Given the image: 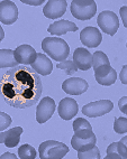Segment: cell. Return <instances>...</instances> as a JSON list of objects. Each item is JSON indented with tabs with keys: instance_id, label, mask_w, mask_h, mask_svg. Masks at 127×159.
Instances as JSON below:
<instances>
[{
	"instance_id": "obj_1",
	"label": "cell",
	"mask_w": 127,
	"mask_h": 159,
	"mask_svg": "<svg viewBox=\"0 0 127 159\" xmlns=\"http://www.w3.org/2000/svg\"><path fill=\"white\" fill-rule=\"evenodd\" d=\"M41 94V77L26 66L8 70L1 76V95L3 101L12 108H29L36 104Z\"/></svg>"
},
{
	"instance_id": "obj_2",
	"label": "cell",
	"mask_w": 127,
	"mask_h": 159,
	"mask_svg": "<svg viewBox=\"0 0 127 159\" xmlns=\"http://www.w3.org/2000/svg\"><path fill=\"white\" fill-rule=\"evenodd\" d=\"M42 49L48 56L57 62L66 61L70 54L68 43L59 37H46L42 42Z\"/></svg>"
},
{
	"instance_id": "obj_3",
	"label": "cell",
	"mask_w": 127,
	"mask_h": 159,
	"mask_svg": "<svg viewBox=\"0 0 127 159\" xmlns=\"http://www.w3.org/2000/svg\"><path fill=\"white\" fill-rule=\"evenodd\" d=\"M41 159H62L69 152L68 146L61 141L46 140L38 147Z\"/></svg>"
},
{
	"instance_id": "obj_4",
	"label": "cell",
	"mask_w": 127,
	"mask_h": 159,
	"mask_svg": "<svg viewBox=\"0 0 127 159\" xmlns=\"http://www.w3.org/2000/svg\"><path fill=\"white\" fill-rule=\"evenodd\" d=\"M70 8L72 16L79 20L91 19L97 12V5L93 0H73Z\"/></svg>"
},
{
	"instance_id": "obj_5",
	"label": "cell",
	"mask_w": 127,
	"mask_h": 159,
	"mask_svg": "<svg viewBox=\"0 0 127 159\" xmlns=\"http://www.w3.org/2000/svg\"><path fill=\"white\" fill-rule=\"evenodd\" d=\"M97 24L105 34L114 36L117 33L119 27L118 16L113 11L105 10L99 14L98 18H97Z\"/></svg>"
},
{
	"instance_id": "obj_6",
	"label": "cell",
	"mask_w": 127,
	"mask_h": 159,
	"mask_svg": "<svg viewBox=\"0 0 127 159\" xmlns=\"http://www.w3.org/2000/svg\"><path fill=\"white\" fill-rule=\"evenodd\" d=\"M114 103L109 100H100V101H95V102L88 103L82 108V113L85 114L90 118H97L105 114L109 113L113 110Z\"/></svg>"
},
{
	"instance_id": "obj_7",
	"label": "cell",
	"mask_w": 127,
	"mask_h": 159,
	"mask_svg": "<svg viewBox=\"0 0 127 159\" xmlns=\"http://www.w3.org/2000/svg\"><path fill=\"white\" fill-rule=\"evenodd\" d=\"M54 112H55V101L50 97L43 98L36 108L37 123L40 125L45 123L47 120L51 119Z\"/></svg>"
},
{
	"instance_id": "obj_8",
	"label": "cell",
	"mask_w": 127,
	"mask_h": 159,
	"mask_svg": "<svg viewBox=\"0 0 127 159\" xmlns=\"http://www.w3.org/2000/svg\"><path fill=\"white\" fill-rule=\"evenodd\" d=\"M89 84L81 77H70L62 83V90L70 95H80L87 92Z\"/></svg>"
},
{
	"instance_id": "obj_9",
	"label": "cell",
	"mask_w": 127,
	"mask_h": 159,
	"mask_svg": "<svg viewBox=\"0 0 127 159\" xmlns=\"http://www.w3.org/2000/svg\"><path fill=\"white\" fill-rule=\"evenodd\" d=\"M18 19V8L12 1L3 0L0 2V21L3 25H12Z\"/></svg>"
},
{
	"instance_id": "obj_10",
	"label": "cell",
	"mask_w": 127,
	"mask_h": 159,
	"mask_svg": "<svg viewBox=\"0 0 127 159\" xmlns=\"http://www.w3.org/2000/svg\"><path fill=\"white\" fill-rule=\"evenodd\" d=\"M80 40L87 47H97L102 42V35L96 27H85L80 33Z\"/></svg>"
},
{
	"instance_id": "obj_11",
	"label": "cell",
	"mask_w": 127,
	"mask_h": 159,
	"mask_svg": "<svg viewBox=\"0 0 127 159\" xmlns=\"http://www.w3.org/2000/svg\"><path fill=\"white\" fill-rule=\"evenodd\" d=\"M66 11V1L65 0H50L43 8V14L46 18L55 19L62 17Z\"/></svg>"
},
{
	"instance_id": "obj_12",
	"label": "cell",
	"mask_w": 127,
	"mask_h": 159,
	"mask_svg": "<svg viewBox=\"0 0 127 159\" xmlns=\"http://www.w3.org/2000/svg\"><path fill=\"white\" fill-rule=\"evenodd\" d=\"M95 77L100 85L109 86L116 82L117 73L110 65H102L95 70Z\"/></svg>"
},
{
	"instance_id": "obj_13",
	"label": "cell",
	"mask_w": 127,
	"mask_h": 159,
	"mask_svg": "<svg viewBox=\"0 0 127 159\" xmlns=\"http://www.w3.org/2000/svg\"><path fill=\"white\" fill-rule=\"evenodd\" d=\"M78 111H79L78 103L72 98H64L63 100L60 101L59 107H57L59 116L63 120H66V121L71 120L74 116H76Z\"/></svg>"
},
{
	"instance_id": "obj_14",
	"label": "cell",
	"mask_w": 127,
	"mask_h": 159,
	"mask_svg": "<svg viewBox=\"0 0 127 159\" xmlns=\"http://www.w3.org/2000/svg\"><path fill=\"white\" fill-rule=\"evenodd\" d=\"M37 53L31 45H20L15 49V58L18 64L32 65L36 61Z\"/></svg>"
},
{
	"instance_id": "obj_15",
	"label": "cell",
	"mask_w": 127,
	"mask_h": 159,
	"mask_svg": "<svg viewBox=\"0 0 127 159\" xmlns=\"http://www.w3.org/2000/svg\"><path fill=\"white\" fill-rule=\"evenodd\" d=\"M73 62L79 70L87 71L92 66V55L88 49L79 47L73 53Z\"/></svg>"
},
{
	"instance_id": "obj_16",
	"label": "cell",
	"mask_w": 127,
	"mask_h": 159,
	"mask_svg": "<svg viewBox=\"0 0 127 159\" xmlns=\"http://www.w3.org/2000/svg\"><path fill=\"white\" fill-rule=\"evenodd\" d=\"M32 70L35 72V73H38L41 75H50L53 71V64H52V61L46 56L45 54H42V53H38L36 57V61H35L33 64H32Z\"/></svg>"
},
{
	"instance_id": "obj_17",
	"label": "cell",
	"mask_w": 127,
	"mask_h": 159,
	"mask_svg": "<svg viewBox=\"0 0 127 159\" xmlns=\"http://www.w3.org/2000/svg\"><path fill=\"white\" fill-rule=\"evenodd\" d=\"M22 134H23V128L22 127H16V128H12L10 130L2 131L1 134H0V141L6 147L14 148L19 143Z\"/></svg>"
},
{
	"instance_id": "obj_18",
	"label": "cell",
	"mask_w": 127,
	"mask_h": 159,
	"mask_svg": "<svg viewBox=\"0 0 127 159\" xmlns=\"http://www.w3.org/2000/svg\"><path fill=\"white\" fill-rule=\"evenodd\" d=\"M48 33L52 35H64L69 31H76L78 30V26L72 21L69 20H59L55 21L54 24H51L47 28Z\"/></svg>"
},
{
	"instance_id": "obj_19",
	"label": "cell",
	"mask_w": 127,
	"mask_h": 159,
	"mask_svg": "<svg viewBox=\"0 0 127 159\" xmlns=\"http://www.w3.org/2000/svg\"><path fill=\"white\" fill-rule=\"evenodd\" d=\"M73 130L74 134L79 138H90V137L95 136V134L92 132V127L85 119L82 118H78L73 121Z\"/></svg>"
},
{
	"instance_id": "obj_20",
	"label": "cell",
	"mask_w": 127,
	"mask_h": 159,
	"mask_svg": "<svg viewBox=\"0 0 127 159\" xmlns=\"http://www.w3.org/2000/svg\"><path fill=\"white\" fill-rule=\"evenodd\" d=\"M96 136H92L90 138L83 139V138H79L74 134L71 139V145L73 147L74 150H76L78 152H85V151L91 150L92 148L96 147Z\"/></svg>"
},
{
	"instance_id": "obj_21",
	"label": "cell",
	"mask_w": 127,
	"mask_h": 159,
	"mask_svg": "<svg viewBox=\"0 0 127 159\" xmlns=\"http://www.w3.org/2000/svg\"><path fill=\"white\" fill-rule=\"evenodd\" d=\"M107 156L110 159H127V147L123 142H113L107 148Z\"/></svg>"
},
{
	"instance_id": "obj_22",
	"label": "cell",
	"mask_w": 127,
	"mask_h": 159,
	"mask_svg": "<svg viewBox=\"0 0 127 159\" xmlns=\"http://www.w3.org/2000/svg\"><path fill=\"white\" fill-rule=\"evenodd\" d=\"M18 62L15 58V51L12 49H1L0 51V66L1 68L17 67Z\"/></svg>"
},
{
	"instance_id": "obj_23",
	"label": "cell",
	"mask_w": 127,
	"mask_h": 159,
	"mask_svg": "<svg viewBox=\"0 0 127 159\" xmlns=\"http://www.w3.org/2000/svg\"><path fill=\"white\" fill-rule=\"evenodd\" d=\"M102 65H110L109 60H108L107 55L105 54L104 52H96L92 54V67L96 68L100 67Z\"/></svg>"
},
{
	"instance_id": "obj_24",
	"label": "cell",
	"mask_w": 127,
	"mask_h": 159,
	"mask_svg": "<svg viewBox=\"0 0 127 159\" xmlns=\"http://www.w3.org/2000/svg\"><path fill=\"white\" fill-rule=\"evenodd\" d=\"M18 156H19V159H35L36 158V150L31 145L25 143V145L20 146L18 149Z\"/></svg>"
},
{
	"instance_id": "obj_25",
	"label": "cell",
	"mask_w": 127,
	"mask_h": 159,
	"mask_svg": "<svg viewBox=\"0 0 127 159\" xmlns=\"http://www.w3.org/2000/svg\"><path fill=\"white\" fill-rule=\"evenodd\" d=\"M56 67L60 68V70H62V71H64L65 73L69 74V75H72V74L78 71V67H76V65L74 64L73 60H66V61H63V62H60L56 65Z\"/></svg>"
},
{
	"instance_id": "obj_26",
	"label": "cell",
	"mask_w": 127,
	"mask_h": 159,
	"mask_svg": "<svg viewBox=\"0 0 127 159\" xmlns=\"http://www.w3.org/2000/svg\"><path fill=\"white\" fill-rule=\"evenodd\" d=\"M114 130H115L116 134H126L127 132V118H124V116L115 118Z\"/></svg>"
},
{
	"instance_id": "obj_27",
	"label": "cell",
	"mask_w": 127,
	"mask_h": 159,
	"mask_svg": "<svg viewBox=\"0 0 127 159\" xmlns=\"http://www.w3.org/2000/svg\"><path fill=\"white\" fill-rule=\"evenodd\" d=\"M79 159H100V150L95 147L91 150L85 151V152H78Z\"/></svg>"
},
{
	"instance_id": "obj_28",
	"label": "cell",
	"mask_w": 127,
	"mask_h": 159,
	"mask_svg": "<svg viewBox=\"0 0 127 159\" xmlns=\"http://www.w3.org/2000/svg\"><path fill=\"white\" fill-rule=\"evenodd\" d=\"M0 118H1L0 130H1V132H2V131H5L7 128H8L9 125H12V118H10L7 113H5V112H1V113H0Z\"/></svg>"
},
{
	"instance_id": "obj_29",
	"label": "cell",
	"mask_w": 127,
	"mask_h": 159,
	"mask_svg": "<svg viewBox=\"0 0 127 159\" xmlns=\"http://www.w3.org/2000/svg\"><path fill=\"white\" fill-rule=\"evenodd\" d=\"M118 107L119 110L124 114H127V97H123L118 101Z\"/></svg>"
},
{
	"instance_id": "obj_30",
	"label": "cell",
	"mask_w": 127,
	"mask_h": 159,
	"mask_svg": "<svg viewBox=\"0 0 127 159\" xmlns=\"http://www.w3.org/2000/svg\"><path fill=\"white\" fill-rule=\"evenodd\" d=\"M119 14H120V17L123 19V24L127 28V6H123L119 9Z\"/></svg>"
},
{
	"instance_id": "obj_31",
	"label": "cell",
	"mask_w": 127,
	"mask_h": 159,
	"mask_svg": "<svg viewBox=\"0 0 127 159\" xmlns=\"http://www.w3.org/2000/svg\"><path fill=\"white\" fill-rule=\"evenodd\" d=\"M119 80L123 84H127V64L123 66L120 71V74H119Z\"/></svg>"
},
{
	"instance_id": "obj_32",
	"label": "cell",
	"mask_w": 127,
	"mask_h": 159,
	"mask_svg": "<svg viewBox=\"0 0 127 159\" xmlns=\"http://www.w3.org/2000/svg\"><path fill=\"white\" fill-rule=\"evenodd\" d=\"M0 159H18V158L16 155H14V153H12V152H5L1 155Z\"/></svg>"
},
{
	"instance_id": "obj_33",
	"label": "cell",
	"mask_w": 127,
	"mask_h": 159,
	"mask_svg": "<svg viewBox=\"0 0 127 159\" xmlns=\"http://www.w3.org/2000/svg\"><path fill=\"white\" fill-rule=\"evenodd\" d=\"M24 3H28V5H33V6H38L41 3H43L44 1L43 0H40V1H23Z\"/></svg>"
},
{
	"instance_id": "obj_34",
	"label": "cell",
	"mask_w": 127,
	"mask_h": 159,
	"mask_svg": "<svg viewBox=\"0 0 127 159\" xmlns=\"http://www.w3.org/2000/svg\"><path fill=\"white\" fill-rule=\"evenodd\" d=\"M120 142H123V143H124V145L127 147V136H126V137H124V138H121Z\"/></svg>"
},
{
	"instance_id": "obj_35",
	"label": "cell",
	"mask_w": 127,
	"mask_h": 159,
	"mask_svg": "<svg viewBox=\"0 0 127 159\" xmlns=\"http://www.w3.org/2000/svg\"><path fill=\"white\" fill-rule=\"evenodd\" d=\"M0 39L2 40L3 39V29L0 28Z\"/></svg>"
},
{
	"instance_id": "obj_36",
	"label": "cell",
	"mask_w": 127,
	"mask_h": 159,
	"mask_svg": "<svg viewBox=\"0 0 127 159\" xmlns=\"http://www.w3.org/2000/svg\"><path fill=\"white\" fill-rule=\"evenodd\" d=\"M104 159H110V158H109V157L107 156V157H106V158H104Z\"/></svg>"
},
{
	"instance_id": "obj_37",
	"label": "cell",
	"mask_w": 127,
	"mask_h": 159,
	"mask_svg": "<svg viewBox=\"0 0 127 159\" xmlns=\"http://www.w3.org/2000/svg\"><path fill=\"white\" fill-rule=\"evenodd\" d=\"M126 47H127V43H126Z\"/></svg>"
}]
</instances>
